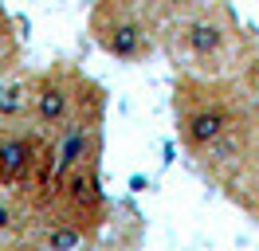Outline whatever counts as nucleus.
I'll return each mask as SVG.
<instances>
[{
    "label": "nucleus",
    "mask_w": 259,
    "mask_h": 251,
    "mask_svg": "<svg viewBox=\"0 0 259 251\" xmlns=\"http://www.w3.org/2000/svg\"><path fill=\"white\" fill-rule=\"evenodd\" d=\"M8 35V20H4V12H0V39Z\"/></svg>",
    "instance_id": "nucleus-13"
},
{
    "label": "nucleus",
    "mask_w": 259,
    "mask_h": 251,
    "mask_svg": "<svg viewBox=\"0 0 259 251\" xmlns=\"http://www.w3.org/2000/svg\"><path fill=\"white\" fill-rule=\"evenodd\" d=\"M32 110V87L24 78H0V122H16Z\"/></svg>",
    "instance_id": "nucleus-8"
},
{
    "label": "nucleus",
    "mask_w": 259,
    "mask_h": 251,
    "mask_svg": "<svg viewBox=\"0 0 259 251\" xmlns=\"http://www.w3.org/2000/svg\"><path fill=\"white\" fill-rule=\"evenodd\" d=\"M87 161H91V122H71V130L59 138V149L51 153V181H55V188H59V181L71 169H79Z\"/></svg>",
    "instance_id": "nucleus-4"
},
{
    "label": "nucleus",
    "mask_w": 259,
    "mask_h": 251,
    "mask_svg": "<svg viewBox=\"0 0 259 251\" xmlns=\"http://www.w3.org/2000/svg\"><path fill=\"white\" fill-rule=\"evenodd\" d=\"M232 122H236V114H232L228 102L204 98V102H196V106H189L181 114V141H185V149L200 153V149H208V145H216L224 138L232 130Z\"/></svg>",
    "instance_id": "nucleus-2"
},
{
    "label": "nucleus",
    "mask_w": 259,
    "mask_h": 251,
    "mask_svg": "<svg viewBox=\"0 0 259 251\" xmlns=\"http://www.w3.org/2000/svg\"><path fill=\"white\" fill-rule=\"evenodd\" d=\"M138 4H146V8H157V4H173V0H138Z\"/></svg>",
    "instance_id": "nucleus-12"
},
{
    "label": "nucleus",
    "mask_w": 259,
    "mask_h": 251,
    "mask_svg": "<svg viewBox=\"0 0 259 251\" xmlns=\"http://www.w3.org/2000/svg\"><path fill=\"white\" fill-rule=\"evenodd\" d=\"M8 67H12V51H4V47H0V78L8 75Z\"/></svg>",
    "instance_id": "nucleus-11"
},
{
    "label": "nucleus",
    "mask_w": 259,
    "mask_h": 251,
    "mask_svg": "<svg viewBox=\"0 0 259 251\" xmlns=\"http://www.w3.org/2000/svg\"><path fill=\"white\" fill-rule=\"evenodd\" d=\"M185 47L193 59H216L220 51L228 47V28L216 20V16H196L185 24Z\"/></svg>",
    "instance_id": "nucleus-6"
},
{
    "label": "nucleus",
    "mask_w": 259,
    "mask_h": 251,
    "mask_svg": "<svg viewBox=\"0 0 259 251\" xmlns=\"http://www.w3.org/2000/svg\"><path fill=\"white\" fill-rule=\"evenodd\" d=\"M35 165V141L28 134H0V185H20Z\"/></svg>",
    "instance_id": "nucleus-5"
},
{
    "label": "nucleus",
    "mask_w": 259,
    "mask_h": 251,
    "mask_svg": "<svg viewBox=\"0 0 259 251\" xmlns=\"http://www.w3.org/2000/svg\"><path fill=\"white\" fill-rule=\"evenodd\" d=\"M95 39L106 55H114V59H122V63H142L149 55V47H153L146 24L138 16H126V12L95 20Z\"/></svg>",
    "instance_id": "nucleus-1"
},
{
    "label": "nucleus",
    "mask_w": 259,
    "mask_h": 251,
    "mask_svg": "<svg viewBox=\"0 0 259 251\" xmlns=\"http://www.w3.org/2000/svg\"><path fill=\"white\" fill-rule=\"evenodd\" d=\"M59 188L67 192V200L79 204V208H98L102 204V188H98V177L91 165H79V169H71L59 181Z\"/></svg>",
    "instance_id": "nucleus-7"
},
{
    "label": "nucleus",
    "mask_w": 259,
    "mask_h": 251,
    "mask_svg": "<svg viewBox=\"0 0 259 251\" xmlns=\"http://www.w3.org/2000/svg\"><path fill=\"white\" fill-rule=\"evenodd\" d=\"M67 114H71V87L59 75L39 78V87L32 91V118L51 130V126H63Z\"/></svg>",
    "instance_id": "nucleus-3"
},
{
    "label": "nucleus",
    "mask_w": 259,
    "mask_h": 251,
    "mask_svg": "<svg viewBox=\"0 0 259 251\" xmlns=\"http://www.w3.org/2000/svg\"><path fill=\"white\" fill-rule=\"evenodd\" d=\"M20 228V212L8 200H0V235H12Z\"/></svg>",
    "instance_id": "nucleus-10"
},
{
    "label": "nucleus",
    "mask_w": 259,
    "mask_h": 251,
    "mask_svg": "<svg viewBox=\"0 0 259 251\" xmlns=\"http://www.w3.org/2000/svg\"><path fill=\"white\" fill-rule=\"evenodd\" d=\"M82 243H87V235L79 224H55V228H48L44 251H82Z\"/></svg>",
    "instance_id": "nucleus-9"
}]
</instances>
